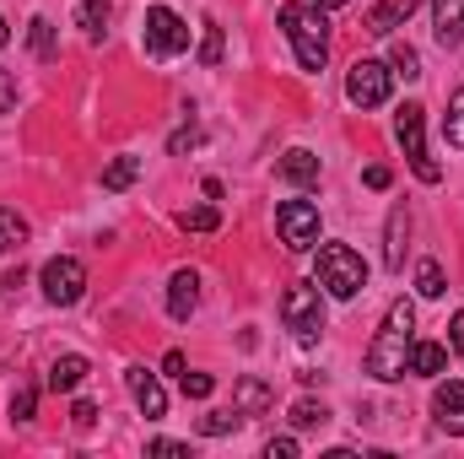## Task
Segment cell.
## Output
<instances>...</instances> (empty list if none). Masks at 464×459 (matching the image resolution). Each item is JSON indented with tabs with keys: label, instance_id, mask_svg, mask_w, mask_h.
Returning <instances> with one entry per match:
<instances>
[{
	"label": "cell",
	"instance_id": "6da1fadb",
	"mask_svg": "<svg viewBox=\"0 0 464 459\" xmlns=\"http://www.w3.org/2000/svg\"><path fill=\"white\" fill-rule=\"evenodd\" d=\"M411 346H416V308L400 298V303H389L378 336H372V346H367V373L383 378V384L405 378V373H411Z\"/></svg>",
	"mask_w": 464,
	"mask_h": 459
},
{
	"label": "cell",
	"instance_id": "7a4b0ae2",
	"mask_svg": "<svg viewBox=\"0 0 464 459\" xmlns=\"http://www.w3.org/2000/svg\"><path fill=\"white\" fill-rule=\"evenodd\" d=\"M276 22H281V33L292 38L297 65H303V71H324V60H330V22H324V11H319V5H281Z\"/></svg>",
	"mask_w": 464,
	"mask_h": 459
},
{
	"label": "cell",
	"instance_id": "3957f363",
	"mask_svg": "<svg viewBox=\"0 0 464 459\" xmlns=\"http://www.w3.org/2000/svg\"><path fill=\"white\" fill-rule=\"evenodd\" d=\"M314 270H319V287H324L330 298H356V292L367 287V265H362V254L346 249V243H319Z\"/></svg>",
	"mask_w": 464,
	"mask_h": 459
},
{
	"label": "cell",
	"instance_id": "277c9868",
	"mask_svg": "<svg viewBox=\"0 0 464 459\" xmlns=\"http://www.w3.org/2000/svg\"><path fill=\"white\" fill-rule=\"evenodd\" d=\"M394 135H400V146H405V157H411L416 179H421V184H438V179H443V168L427 157V109H421V103H405L400 119H394Z\"/></svg>",
	"mask_w": 464,
	"mask_h": 459
},
{
	"label": "cell",
	"instance_id": "5b68a950",
	"mask_svg": "<svg viewBox=\"0 0 464 459\" xmlns=\"http://www.w3.org/2000/svg\"><path fill=\"white\" fill-rule=\"evenodd\" d=\"M281 319L297 341H319L324 336V298L319 287H286L281 292Z\"/></svg>",
	"mask_w": 464,
	"mask_h": 459
},
{
	"label": "cell",
	"instance_id": "8992f818",
	"mask_svg": "<svg viewBox=\"0 0 464 459\" xmlns=\"http://www.w3.org/2000/svg\"><path fill=\"white\" fill-rule=\"evenodd\" d=\"M184 49H189V22L179 11H168V5H151L146 11V54L151 60H173Z\"/></svg>",
	"mask_w": 464,
	"mask_h": 459
},
{
	"label": "cell",
	"instance_id": "52a82bcc",
	"mask_svg": "<svg viewBox=\"0 0 464 459\" xmlns=\"http://www.w3.org/2000/svg\"><path fill=\"white\" fill-rule=\"evenodd\" d=\"M38 281H44V298H49L54 308H71V303H82V292H87V265L71 259V254H54V259L38 270Z\"/></svg>",
	"mask_w": 464,
	"mask_h": 459
},
{
	"label": "cell",
	"instance_id": "ba28073f",
	"mask_svg": "<svg viewBox=\"0 0 464 459\" xmlns=\"http://www.w3.org/2000/svg\"><path fill=\"white\" fill-rule=\"evenodd\" d=\"M276 232H281V243L286 249H314L319 243V206L314 200H281L276 206Z\"/></svg>",
	"mask_w": 464,
	"mask_h": 459
},
{
	"label": "cell",
	"instance_id": "9c48e42d",
	"mask_svg": "<svg viewBox=\"0 0 464 459\" xmlns=\"http://www.w3.org/2000/svg\"><path fill=\"white\" fill-rule=\"evenodd\" d=\"M389 82H394V71L383 60H356L346 71V98L356 109H378V103H389Z\"/></svg>",
	"mask_w": 464,
	"mask_h": 459
},
{
	"label": "cell",
	"instance_id": "30bf717a",
	"mask_svg": "<svg viewBox=\"0 0 464 459\" xmlns=\"http://www.w3.org/2000/svg\"><path fill=\"white\" fill-rule=\"evenodd\" d=\"M432 416H438V427L449 433V438H464V384H438L432 389Z\"/></svg>",
	"mask_w": 464,
	"mask_h": 459
},
{
	"label": "cell",
	"instance_id": "8fae6325",
	"mask_svg": "<svg viewBox=\"0 0 464 459\" xmlns=\"http://www.w3.org/2000/svg\"><path fill=\"white\" fill-rule=\"evenodd\" d=\"M124 384H130V395H135V405H140V416H168V395H162V384H157V373H146V367H130L124 373Z\"/></svg>",
	"mask_w": 464,
	"mask_h": 459
},
{
	"label": "cell",
	"instance_id": "7c38bea8",
	"mask_svg": "<svg viewBox=\"0 0 464 459\" xmlns=\"http://www.w3.org/2000/svg\"><path fill=\"white\" fill-rule=\"evenodd\" d=\"M195 308H200V276L195 270H173V281H168V314L184 325Z\"/></svg>",
	"mask_w": 464,
	"mask_h": 459
},
{
	"label": "cell",
	"instance_id": "4fadbf2b",
	"mask_svg": "<svg viewBox=\"0 0 464 459\" xmlns=\"http://www.w3.org/2000/svg\"><path fill=\"white\" fill-rule=\"evenodd\" d=\"M432 33L443 49L464 44V0H432Z\"/></svg>",
	"mask_w": 464,
	"mask_h": 459
},
{
	"label": "cell",
	"instance_id": "5bb4252c",
	"mask_svg": "<svg viewBox=\"0 0 464 459\" xmlns=\"http://www.w3.org/2000/svg\"><path fill=\"white\" fill-rule=\"evenodd\" d=\"M276 405V395H270V384L265 378H237V389H232V411L248 422V416H265Z\"/></svg>",
	"mask_w": 464,
	"mask_h": 459
},
{
	"label": "cell",
	"instance_id": "9a60e30c",
	"mask_svg": "<svg viewBox=\"0 0 464 459\" xmlns=\"http://www.w3.org/2000/svg\"><path fill=\"white\" fill-rule=\"evenodd\" d=\"M405 238H411V211L394 206L389 211V228H383V265L389 270H405Z\"/></svg>",
	"mask_w": 464,
	"mask_h": 459
},
{
	"label": "cell",
	"instance_id": "2e32d148",
	"mask_svg": "<svg viewBox=\"0 0 464 459\" xmlns=\"http://www.w3.org/2000/svg\"><path fill=\"white\" fill-rule=\"evenodd\" d=\"M411 11H416V0H383V5H372V11H367V33L389 38L400 22H411Z\"/></svg>",
	"mask_w": 464,
	"mask_h": 459
},
{
	"label": "cell",
	"instance_id": "e0dca14e",
	"mask_svg": "<svg viewBox=\"0 0 464 459\" xmlns=\"http://www.w3.org/2000/svg\"><path fill=\"white\" fill-rule=\"evenodd\" d=\"M281 179H286V184H319V157H314L308 146H292V151L281 157Z\"/></svg>",
	"mask_w": 464,
	"mask_h": 459
},
{
	"label": "cell",
	"instance_id": "ac0fdd59",
	"mask_svg": "<svg viewBox=\"0 0 464 459\" xmlns=\"http://www.w3.org/2000/svg\"><path fill=\"white\" fill-rule=\"evenodd\" d=\"M87 373H92L87 356H54V362H49V389H54V395H71Z\"/></svg>",
	"mask_w": 464,
	"mask_h": 459
},
{
	"label": "cell",
	"instance_id": "d6986e66",
	"mask_svg": "<svg viewBox=\"0 0 464 459\" xmlns=\"http://www.w3.org/2000/svg\"><path fill=\"white\" fill-rule=\"evenodd\" d=\"M443 367H449V346H438V341H416V346H411V373L438 378Z\"/></svg>",
	"mask_w": 464,
	"mask_h": 459
},
{
	"label": "cell",
	"instance_id": "ffe728a7",
	"mask_svg": "<svg viewBox=\"0 0 464 459\" xmlns=\"http://www.w3.org/2000/svg\"><path fill=\"white\" fill-rule=\"evenodd\" d=\"M27 49H33L38 60H54V54H60V33H54L49 16H33V22H27Z\"/></svg>",
	"mask_w": 464,
	"mask_h": 459
},
{
	"label": "cell",
	"instance_id": "44dd1931",
	"mask_svg": "<svg viewBox=\"0 0 464 459\" xmlns=\"http://www.w3.org/2000/svg\"><path fill=\"white\" fill-rule=\"evenodd\" d=\"M76 27H82L87 38H103V27H109V0H82V5H76Z\"/></svg>",
	"mask_w": 464,
	"mask_h": 459
},
{
	"label": "cell",
	"instance_id": "7402d4cb",
	"mask_svg": "<svg viewBox=\"0 0 464 459\" xmlns=\"http://www.w3.org/2000/svg\"><path fill=\"white\" fill-rule=\"evenodd\" d=\"M22 243H27V222L11 206H0V254H16Z\"/></svg>",
	"mask_w": 464,
	"mask_h": 459
},
{
	"label": "cell",
	"instance_id": "603a6c76",
	"mask_svg": "<svg viewBox=\"0 0 464 459\" xmlns=\"http://www.w3.org/2000/svg\"><path fill=\"white\" fill-rule=\"evenodd\" d=\"M324 422H330V405H324V400H297V405H292V427H297V433L324 427Z\"/></svg>",
	"mask_w": 464,
	"mask_h": 459
},
{
	"label": "cell",
	"instance_id": "cb8c5ba5",
	"mask_svg": "<svg viewBox=\"0 0 464 459\" xmlns=\"http://www.w3.org/2000/svg\"><path fill=\"white\" fill-rule=\"evenodd\" d=\"M135 173H140V157H114V162L103 168V190H130Z\"/></svg>",
	"mask_w": 464,
	"mask_h": 459
},
{
	"label": "cell",
	"instance_id": "d4e9b609",
	"mask_svg": "<svg viewBox=\"0 0 464 459\" xmlns=\"http://www.w3.org/2000/svg\"><path fill=\"white\" fill-rule=\"evenodd\" d=\"M389 71L405 76V82H416V76H421V54H416L411 44H394V49H389Z\"/></svg>",
	"mask_w": 464,
	"mask_h": 459
},
{
	"label": "cell",
	"instance_id": "484cf974",
	"mask_svg": "<svg viewBox=\"0 0 464 459\" xmlns=\"http://www.w3.org/2000/svg\"><path fill=\"white\" fill-rule=\"evenodd\" d=\"M179 228L184 232H217L222 228V211H217V206H195V211L179 217Z\"/></svg>",
	"mask_w": 464,
	"mask_h": 459
},
{
	"label": "cell",
	"instance_id": "4316f807",
	"mask_svg": "<svg viewBox=\"0 0 464 459\" xmlns=\"http://www.w3.org/2000/svg\"><path fill=\"white\" fill-rule=\"evenodd\" d=\"M443 135H449V146L464 151V87L449 98V124H443Z\"/></svg>",
	"mask_w": 464,
	"mask_h": 459
},
{
	"label": "cell",
	"instance_id": "83f0119b",
	"mask_svg": "<svg viewBox=\"0 0 464 459\" xmlns=\"http://www.w3.org/2000/svg\"><path fill=\"white\" fill-rule=\"evenodd\" d=\"M200 27H206V38H200V65H222V27H217L211 16H206Z\"/></svg>",
	"mask_w": 464,
	"mask_h": 459
},
{
	"label": "cell",
	"instance_id": "f1b7e54d",
	"mask_svg": "<svg viewBox=\"0 0 464 459\" xmlns=\"http://www.w3.org/2000/svg\"><path fill=\"white\" fill-rule=\"evenodd\" d=\"M416 292H421V298H443V265H438V259H427V265L416 270Z\"/></svg>",
	"mask_w": 464,
	"mask_h": 459
},
{
	"label": "cell",
	"instance_id": "f546056e",
	"mask_svg": "<svg viewBox=\"0 0 464 459\" xmlns=\"http://www.w3.org/2000/svg\"><path fill=\"white\" fill-rule=\"evenodd\" d=\"M237 422H243L237 411H211V416H200V433H206V438H227Z\"/></svg>",
	"mask_w": 464,
	"mask_h": 459
},
{
	"label": "cell",
	"instance_id": "4dcf8cb0",
	"mask_svg": "<svg viewBox=\"0 0 464 459\" xmlns=\"http://www.w3.org/2000/svg\"><path fill=\"white\" fill-rule=\"evenodd\" d=\"M33 411H38V389L22 384V389L11 395V422H33Z\"/></svg>",
	"mask_w": 464,
	"mask_h": 459
},
{
	"label": "cell",
	"instance_id": "1f68e13d",
	"mask_svg": "<svg viewBox=\"0 0 464 459\" xmlns=\"http://www.w3.org/2000/svg\"><path fill=\"white\" fill-rule=\"evenodd\" d=\"M211 389H217V378H211V373H184V395H189V400H206Z\"/></svg>",
	"mask_w": 464,
	"mask_h": 459
},
{
	"label": "cell",
	"instance_id": "d6a6232c",
	"mask_svg": "<svg viewBox=\"0 0 464 459\" xmlns=\"http://www.w3.org/2000/svg\"><path fill=\"white\" fill-rule=\"evenodd\" d=\"M71 422H76V433H87V427L98 422V405H92V400H76V405H71Z\"/></svg>",
	"mask_w": 464,
	"mask_h": 459
},
{
	"label": "cell",
	"instance_id": "836d02e7",
	"mask_svg": "<svg viewBox=\"0 0 464 459\" xmlns=\"http://www.w3.org/2000/svg\"><path fill=\"white\" fill-rule=\"evenodd\" d=\"M389 179H394V173H389L383 162H372V168L362 173V184H367V190H389Z\"/></svg>",
	"mask_w": 464,
	"mask_h": 459
},
{
	"label": "cell",
	"instance_id": "e575fe53",
	"mask_svg": "<svg viewBox=\"0 0 464 459\" xmlns=\"http://www.w3.org/2000/svg\"><path fill=\"white\" fill-rule=\"evenodd\" d=\"M270 459H292L297 454V438H270V449H265Z\"/></svg>",
	"mask_w": 464,
	"mask_h": 459
},
{
	"label": "cell",
	"instance_id": "d590c367",
	"mask_svg": "<svg viewBox=\"0 0 464 459\" xmlns=\"http://www.w3.org/2000/svg\"><path fill=\"white\" fill-rule=\"evenodd\" d=\"M449 346H454V351L464 356V308L454 314V325H449Z\"/></svg>",
	"mask_w": 464,
	"mask_h": 459
},
{
	"label": "cell",
	"instance_id": "8d00e7d4",
	"mask_svg": "<svg viewBox=\"0 0 464 459\" xmlns=\"http://www.w3.org/2000/svg\"><path fill=\"white\" fill-rule=\"evenodd\" d=\"M195 141H200V130H195V124H189V130H179V135H173V141H168V146H173V151H189V146H195Z\"/></svg>",
	"mask_w": 464,
	"mask_h": 459
},
{
	"label": "cell",
	"instance_id": "74e56055",
	"mask_svg": "<svg viewBox=\"0 0 464 459\" xmlns=\"http://www.w3.org/2000/svg\"><path fill=\"white\" fill-rule=\"evenodd\" d=\"M151 454H189V444H173V438H157V444H146Z\"/></svg>",
	"mask_w": 464,
	"mask_h": 459
},
{
	"label": "cell",
	"instance_id": "f35d334b",
	"mask_svg": "<svg viewBox=\"0 0 464 459\" xmlns=\"http://www.w3.org/2000/svg\"><path fill=\"white\" fill-rule=\"evenodd\" d=\"M162 367H168V373H179V378H184V351H168V356H162Z\"/></svg>",
	"mask_w": 464,
	"mask_h": 459
},
{
	"label": "cell",
	"instance_id": "ab89813d",
	"mask_svg": "<svg viewBox=\"0 0 464 459\" xmlns=\"http://www.w3.org/2000/svg\"><path fill=\"white\" fill-rule=\"evenodd\" d=\"M11 98H16V82H0V114L11 109Z\"/></svg>",
	"mask_w": 464,
	"mask_h": 459
},
{
	"label": "cell",
	"instance_id": "60d3db41",
	"mask_svg": "<svg viewBox=\"0 0 464 459\" xmlns=\"http://www.w3.org/2000/svg\"><path fill=\"white\" fill-rule=\"evenodd\" d=\"M319 11H341V5H351V0H314Z\"/></svg>",
	"mask_w": 464,
	"mask_h": 459
},
{
	"label": "cell",
	"instance_id": "b9f144b4",
	"mask_svg": "<svg viewBox=\"0 0 464 459\" xmlns=\"http://www.w3.org/2000/svg\"><path fill=\"white\" fill-rule=\"evenodd\" d=\"M5 38H11V33H5V16H0V49H5Z\"/></svg>",
	"mask_w": 464,
	"mask_h": 459
}]
</instances>
